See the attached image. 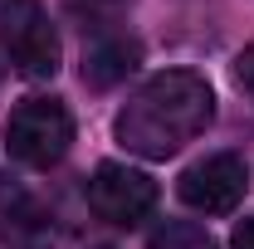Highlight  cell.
I'll return each instance as SVG.
<instances>
[{"label": "cell", "mask_w": 254, "mask_h": 249, "mask_svg": "<svg viewBox=\"0 0 254 249\" xmlns=\"http://www.w3.org/2000/svg\"><path fill=\"white\" fill-rule=\"evenodd\" d=\"M215 118V93L200 73L190 68H166L157 78H147L118 113V142L132 156L166 161L186 142H195Z\"/></svg>", "instance_id": "obj_1"}, {"label": "cell", "mask_w": 254, "mask_h": 249, "mask_svg": "<svg viewBox=\"0 0 254 249\" xmlns=\"http://www.w3.org/2000/svg\"><path fill=\"white\" fill-rule=\"evenodd\" d=\"M5 147L25 166H54L73 147V113L59 98H25L5 123Z\"/></svg>", "instance_id": "obj_2"}, {"label": "cell", "mask_w": 254, "mask_h": 249, "mask_svg": "<svg viewBox=\"0 0 254 249\" xmlns=\"http://www.w3.org/2000/svg\"><path fill=\"white\" fill-rule=\"evenodd\" d=\"M0 44L25 78H54L59 68V34L39 0H0Z\"/></svg>", "instance_id": "obj_3"}, {"label": "cell", "mask_w": 254, "mask_h": 249, "mask_svg": "<svg viewBox=\"0 0 254 249\" xmlns=\"http://www.w3.org/2000/svg\"><path fill=\"white\" fill-rule=\"evenodd\" d=\"M88 210L108 225H142V220L157 210V181L137 166L123 161H103L93 176H88Z\"/></svg>", "instance_id": "obj_4"}, {"label": "cell", "mask_w": 254, "mask_h": 249, "mask_svg": "<svg viewBox=\"0 0 254 249\" xmlns=\"http://www.w3.org/2000/svg\"><path fill=\"white\" fill-rule=\"evenodd\" d=\"M245 190H250V166H245V156H235V152L205 156V161L186 166L181 181H176V195L186 200L190 210H200V215H230L245 200Z\"/></svg>", "instance_id": "obj_5"}, {"label": "cell", "mask_w": 254, "mask_h": 249, "mask_svg": "<svg viewBox=\"0 0 254 249\" xmlns=\"http://www.w3.org/2000/svg\"><path fill=\"white\" fill-rule=\"evenodd\" d=\"M142 63V44L127 34H98L83 49V83L88 88H113Z\"/></svg>", "instance_id": "obj_6"}, {"label": "cell", "mask_w": 254, "mask_h": 249, "mask_svg": "<svg viewBox=\"0 0 254 249\" xmlns=\"http://www.w3.org/2000/svg\"><path fill=\"white\" fill-rule=\"evenodd\" d=\"M152 249H215V240L195 220H166L157 235H152Z\"/></svg>", "instance_id": "obj_7"}, {"label": "cell", "mask_w": 254, "mask_h": 249, "mask_svg": "<svg viewBox=\"0 0 254 249\" xmlns=\"http://www.w3.org/2000/svg\"><path fill=\"white\" fill-rule=\"evenodd\" d=\"M235 83H240V88L254 98V44L240 54V59H235Z\"/></svg>", "instance_id": "obj_8"}, {"label": "cell", "mask_w": 254, "mask_h": 249, "mask_svg": "<svg viewBox=\"0 0 254 249\" xmlns=\"http://www.w3.org/2000/svg\"><path fill=\"white\" fill-rule=\"evenodd\" d=\"M230 245H235V249H254V215L235 225V240H230Z\"/></svg>", "instance_id": "obj_9"}, {"label": "cell", "mask_w": 254, "mask_h": 249, "mask_svg": "<svg viewBox=\"0 0 254 249\" xmlns=\"http://www.w3.org/2000/svg\"><path fill=\"white\" fill-rule=\"evenodd\" d=\"M127 0H73V10H88V15H103V10H118Z\"/></svg>", "instance_id": "obj_10"}]
</instances>
